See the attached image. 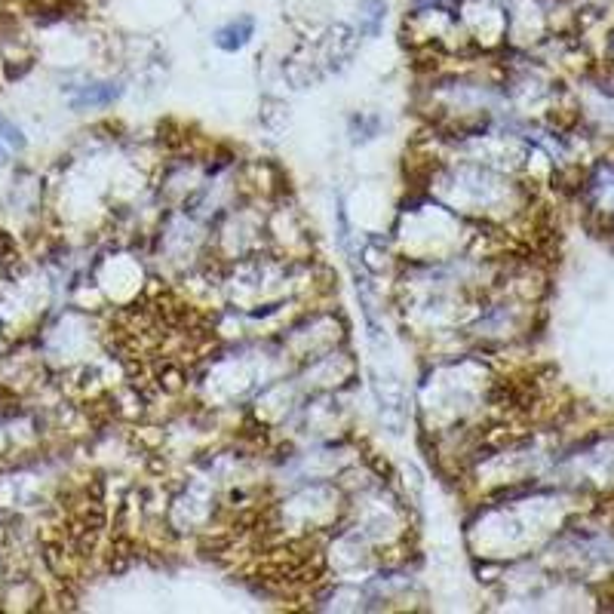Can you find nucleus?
<instances>
[{
	"instance_id": "nucleus-2",
	"label": "nucleus",
	"mask_w": 614,
	"mask_h": 614,
	"mask_svg": "<svg viewBox=\"0 0 614 614\" xmlns=\"http://www.w3.org/2000/svg\"><path fill=\"white\" fill-rule=\"evenodd\" d=\"M384 13H387L384 0H363V4H360V31L378 34V28L384 22Z\"/></svg>"
},
{
	"instance_id": "nucleus-1",
	"label": "nucleus",
	"mask_w": 614,
	"mask_h": 614,
	"mask_svg": "<svg viewBox=\"0 0 614 614\" xmlns=\"http://www.w3.org/2000/svg\"><path fill=\"white\" fill-rule=\"evenodd\" d=\"M252 34H255V19H252V16H237V19H231L228 25L218 28L212 37H215V43H218L222 50L234 53V50H243V47H246Z\"/></svg>"
}]
</instances>
